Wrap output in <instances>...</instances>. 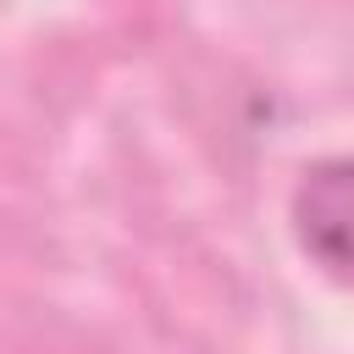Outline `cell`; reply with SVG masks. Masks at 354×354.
<instances>
[{
	"label": "cell",
	"mask_w": 354,
	"mask_h": 354,
	"mask_svg": "<svg viewBox=\"0 0 354 354\" xmlns=\"http://www.w3.org/2000/svg\"><path fill=\"white\" fill-rule=\"evenodd\" d=\"M288 221H293L304 260L321 277L354 288V155L304 166L288 199Z\"/></svg>",
	"instance_id": "1"
}]
</instances>
